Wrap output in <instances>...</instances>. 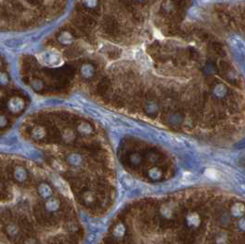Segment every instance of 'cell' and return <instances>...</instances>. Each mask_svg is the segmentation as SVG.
I'll return each mask as SVG.
<instances>
[{
    "mask_svg": "<svg viewBox=\"0 0 245 244\" xmlns=\"http://www.w3.org/2000/svg\"><path fill=\"white\" fill-rule=\"evenodd\" d=\"M217 17L221 24L226 27L229 31H236L238 29L237 18L230 12L221 9L217 11Z\"/></svg>",
    "mask_w": 245,
    "mask_h": 244,
    "instance_id": "cell-1",
    "label": "cell"
},
{
    "mask_svg": "<svg viewBox=\"0 0 245 244\" xmlns=\"http://www.w3.org/2000/svg\"><path fill=\"white\" fill-rule=\"evenodd\" d=\"M213 51L219 56H225L226 55V51L225 48L222 44H220L219 42H214L213 43Z\"/></svg>",
    "mask_w": 245,
    "mask_h": 244,
    "instance_id": "cell-2",
    "label": "cell"
},
{
    "mask_svg": "<svg viewBox=\"0 0 245 244\" xmlns=\"http://www.w3.org/2000/svg\"><path fill=\"white\" fill-rule=\"evenodd\" d=\"M240 14V17H241V20H242V22H243V31H244V33H245V8L244 9H243L242 11H240L239 12Z\"/></svg>",
    "mask_w": 245,
    "mask_h": 244,
    "instance_id": "cell-3",
    "label": "cell"
}]
</instances>
